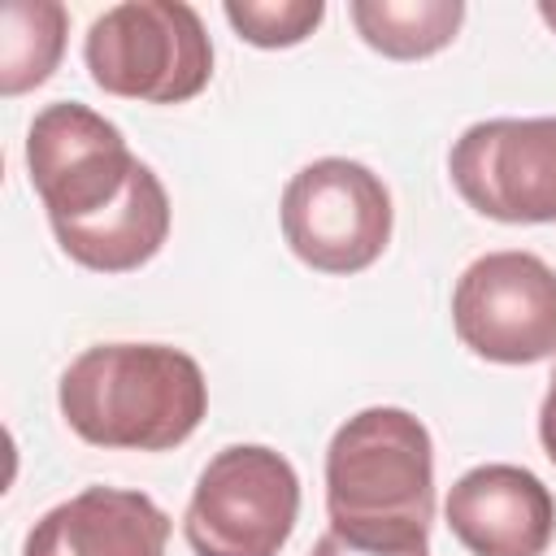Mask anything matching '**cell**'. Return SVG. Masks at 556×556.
<instances>
[{
  "label": "cell",
  "mask_w": 556,
  "mask_h": 556,
  "mask_svg": "<svg viewBox=\"0 0 556 556\" xmlns=\"http://www.w3.org/2000/svg\"><path fill=\"white\" fill-rule=\"evenodd\" d=\"M70 35L56 0H9L0 13V96H22L52 78Z\"/></svg>",
  "instance_id": "obj_13"
},
{
  "label": "cell",
  "mask_w": 556,
  "mask_h": 556,
  "mask_svg": "<svg viewBox=\"0 0 556 556\" xmlns=\"http://www.w3.org/2000/svg\"><path fill=\"white\" fill-rule=\"evenodd\" d=\"M26 169L52 226H74L117 204L139 169L126 135L78 100H56L26 130Z\"/></svg>",
  "instance_id": "obj_7"
},
{
  "label": "cell",
  "mask_w": 556,
  "mask_h": 556,
  "mask_svg": "<svg viewBox=\"0 0 556 556\" xmlns=\"http://www.w3.org/2000/svg\"><path fill=\"white\" fill-rule=\"evenodd\" d=\"M287 248L317 274H361L391 243L387 182L348 156L308 161L282 187L278 204Z\"/></svg>",
  "instance_id": "obj_5"
},
{
  "label": "cell",
  "mask_w": 556,
  "mask_h": 556,
  "mask_svg": "<svg viewBox=\"0 0 556 556\" xmlns=\"http://www.w3.org/2000/svg\"><path fill=\"white\" fill-rule=\"evenodd\" d=\"M460 200L508 226L556 222V117L473 122L447 156Z\"/></svg>",
  "instance_id": "obj_8"
},
{
  "label": "cell",
  "mask_w": 556,
  "mask_h": 556,
  "mask_svg": "<svg viewBox=\"0 0 556 556\" xmlns=\"http://www.w3.org/2000/svg\"><path fill=\"white\" fill-rule=\"evenodd\" d=\"M330 530L352 543L413 547L430 543L434 443L430 430L395 404L348 417L326 447Z\"/></svg>",
  "instance_id": "obj_2"
},
{
  "label": "cell",
  "mask_w": 556,
  "mask_h": 556,
  "mask_svg": "<svg viewBox=\"0 0 556 556\" xmlns=\"http://www.w3.org/2000/svg\"><path fill=\"white\" fill-rule=\"evenodd\" d=\"M443 517L469 556H543L556 534V495L526 465L491 460L452 482Z\"/></svg>",
  "instance_id": "obj_9"
},
{
  "label": "cell",
  "mask_w": 556,
  "mask_h": 556,
  "mask_svg": "<svg viewBox=\"0 0 556 556\" xmlns=\"http://www.w3.org/2000/svg\"><path fill=\"white\" fill-rule=\"evenodd\" d=\"M61 252L78 261L83 269L96 274H130L148 265L165 239H169V195L165 182L156 178L152 165L139 161L126 195L109 204L104 213L74 222V226H52Z\"/></svg>",
  "instance_id": "obj_11"
},
{
  "label": "cell",
  "mask_w": 556,
  "mask_h": 556,
  "mask_svg": "<svg viewBox=\"0 0 556 556\" xmlns=\"http://www.w3.org/2000/svg\"><path fill=\"white\" fill-rule=\"evenodd\" d=\"M539 17H543V22L556 30V0H539Z\"/></svg>",
  "instance_id": "obj_17"
},
{
  "label": "cell",
  "mask_w": 556,
  "mask_h": 556,
  "mask_svg": "<svg viewBox=\"0 0 556 556\" xmlns=\"http://www.w3.org/2000/svg\"><path fill=\"white\" fill-rule=\"evenodd\" d=\"M222 13L235 26V35L248 39L252 48H295L321 26L326 4L321 0H226Z\"/></svg>",
  "instance_id": "obj_14"
},
{
  "label": "cell",
  "mask_w": 556,
  "mask_h": 556,
  "mask_svg": "<svg viewBox=\"0 0 556 556\" xmlns=\"http://www.w3.org/2000/svg\"><path fill=\"white\" fill-rule=\"evenodd\" d=\"M61 417L83 443L122 452H169L208 413L195 356L169 343H96L70 361L56 387Z\"/></svg>",
  "instance_id": "obj_1"
},
{
  "label": "cell",
  "mask_w": 556,
  "mask_h": 556,
  "mask_svg": "<svg viewBox=\"0 0 556 556\" xmlns=\"http://www.w3.org/2000/svg\"><path fill=\"white\" fill-rule=\"evenodd\" d=\"M539 443H543L547 460L556 465V365H552V378H547V395L539 404Z\"/></svg>",
  "instance_id": "obj_16"
},
{
  "label": "cell",
  "mask_w": 556,
  "mask_h": 556,
  "mask_svg": "<svg viewBox=\"0 0 556 556\" xmlns=\"http://www.w3.org/2000/svg\"><path fill=\"white\" fill-rule=\"evenodd\" d=\"M348 13L356 35L391 61H421L443 52L465 22L460 0H352Z\"/></svg>",
  "instance_id": "obj_12"
},
{
  "label": "cell",
  "mask_w": 556,
  "mask_h": 556,
  "mask_svg": "<svg viewBox=\"0 0 556 556\" xmlns=\"http://www.w3.org/2000/svg\"><path fill=\"white\" fill-rule=\"evenodd\" d=\"M313 556H430V543H413V547H374V543H352L334 530H326L313 543Z\"/></svg>",
  "instance_id": "obj_15"
},
{
  "label": "cell",
  "mask_w": 556,
  "mask_h": 556,
  "mask_svg": "<svg viewBox=\"0 0 556 556\" xmlns=\"http://www.w3.org/2000/svg\"><path fill=\"white\" fill-rule=\"evenodd\" d=\"M456 339L495 365H534L556 352V269L521 248L486 252L456 278Z\"/></svg>",
  "instance_id": "obj_6"
},
{
  "label": "cell",
  "mask_w": 556,
  "mask_h": 556,
  "mask_svg": "<svg viewBox=\"0 0 556 556\" xmlns=\"http://www.w3.org/2000/svg\"><path fill=\"white\" fill-rule=\"evenodd\" d=\"M100 91L139 104H187L213 78V43L182 0H126L104 9L83 39Z\"/></svg>",
  "instance_id": "obj_3"
},
{
  "label": "cell",
  "mask_w": 556,
  "mask_h": 556,
  "mask_svg": "<svg viewBox=\"0 0 556 556\" xmlns=\"http://www.w3.org/2000/svg\"><path fill=\"white\" fill-rule=\"evenodd\" d=\"M165 543L169 517L152 495L87 486L30 526L22 556H165Z\"/></svg>",
  "instance_id": "obj_10"
},
{
  "label": "cell",
  "mask_w": 556,
  "mask_h": 556,
  "mask_svg": "<svg viewBox=\"0 0 556 556\" xmlns=\"http://www.w3.org/2000/svg\"><path fill=\"white\" fill-rule=\"evenodd\" d=\"M300 517V478L265 443L222 447L191 491L182 534L195 556H278Z\"/></svg>",
  "instance_id": "obj_4"
}]
</instances>
